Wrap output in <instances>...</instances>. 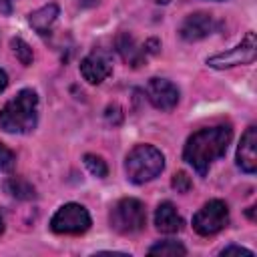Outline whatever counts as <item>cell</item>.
Returning <instances> with one entry per match:
<instances>
[{
    "label": "cell",
    "instance_id": "cell-21",
    "mask_svg": "<svg viewBox=\"0 0 257 257\" xmlns=\"http://www.w3.org/2000/svg\"><path fill=\"white\" fill-rule=\"evenodd\" d=\"M221 255H223V257H227V255H245V257H253V251H249V249H245V247H239V245H229V247H225V249L221 251Z\"/></svg>",
    "mask_w": 257,
    "mask_h": 257
},
{
    "label": "cell",
    "instance_id": "cell-9",
    "mask_svg": "<svg viewBox=\"0 0 257 257\" xmlns=\"http://www.w3.org/2000/svg\"><path fill=\"white\" fill-rule=\"evenodd\" d=\"M215 28H217V24H215V18L211 14H207V12H195V14H189L183 20L179 32H181V38L183 40L197 42V40L209 36Z\"/></svg>",
    "mask_w": 257,
    "mask_h": 257
},
{
    "label": "cell",
    "instance_id": "cell-20",
    "mask_svg": "<svg viewBox=\"0 0 257 257\" xmlns=\"http://www.w3.org/2000/svg\"><path fill=\"white\" fill-rule=\"evenodd\" d=\"M14 161H16L14 153L4 143H0V171H10L14 167Z\"/></svg>",
    "mask_w": 257,
    "mask_h": 257
},
{
    "label": "cell",
    "instance_id": "cell-26",
    "mask_svg": "<svg viewBox=\"0 0 257 257\" xmlns=\"http://www.w3.org/2000/svg\"><path fill=\"white\" fill-rule=\"evenodd\" d=\"M157 2H159V4H169L171 0H157Z\"/></svg>",
    "mask_w": 257,
    "mask_h": 257
},
{
    "label": "cell",
    "instance_id": "cell-19",
    "mask_svg": "<svg viewBox=\"0 0 257 257\" xmlns=\"http://www.w3.org/2000/svg\"><path fill=\"white\" fill-rule=\"evenodd\" d=\"M171 185H173V189H175L177 193H187V191L193 187V181H191V177H189L185 171H179V173L173 177Z\"/></svg>",
    "mask_w": 257,
    "mask_h": 257
},
{
    "label": "cell",
    "instance_id": "cell-25",
    "mask_svg": "<svg viewBox=\"0 0 257 257\" xmlns=\"http://www.w3.org/2000/svg\"><path fill=\"white\" fill-rule=\"evenodd\" d=\"M4 233V219H2V215H0V235Z\"/></svg>",
    "mask_w": 257,
    "mask_h": 257
},
{
    "label": "cell",
    "instance_id": "cell-3",
    "mask_svg": "<svg viewBox=\"0 0 257 257\" xmlns=\"http://www.w3.org/2000/svg\"><path fill=\"white\" fill-rule=\"evenodd\" d=\"M165 169L163 153L153 145H137L124 159V171L131 183L143 185L159 177Z\"/></svg>",
    "mask_w": 257,
    "mask_h": 257
},
{
    "label": "cell",
    "instance_id": "cell-6",
    "mask_svg": "<svg viewBox=\"0 0 257 257\" xmlns=\"http://www.w3.org/2000/svg\"><path fill=\"white\" fill-rule=\"evenodd\" d=\"M227 223H229V209L221 199H213L205 203L193 217V229L203 237L217 235L221 229L227 227Z\"/></svg>",
    "mask_w": 257,
    "mask_h": 257
},
{
    "label": "cell",
    "instance_id": "cell-24",
    "mask_svg": "<svg viewBox=\"0 0 257 257\" xmlns=\"http://www.w3.org/2000/svg\"><path fill=\"white\" fill-rule=\"evenodd\" d=\"M80 4L82 6H92V4H96V0H80Z\"/></svg>",
    "mask_w": 257,
    "mask_h": 257
},
{
    "label": "cell",
    "instance_id": "cell-22",
    "mask_svg": "<svg viewBox=\"0 0 257 257\" xmlns=\"http://www.w3.org/2000/svg\"><path fill=\"white\" fill-rule=\"evenodd\" d=\"M14 6V0H0V12L2 14H10Z\"/></svg>",
    "mask_w": 257,
    "mask_h": 257
},
{
    "label": "cell",
    "instance_id": "cell-10",
    "mask_svg": "<svg viewBox=\"0 0 257 257\" xmlns=\"http://www.w3.org/2000/svg\"><path fill=\"white\" fill-rule=\"evenodd\" d=\"M110 72H112V64L104 52H90L80 62V74L90 84H100L104 78H108Z\"/></svg>",
    "mask_w": 257,
    "mask_h": 257
},
{
    "label": "cell",
    "instance_id": "cell-5",
    "mask_svg": "<svg viewBox=\"0 0 257 257\" xmlns=\"http://www.w3.org/2000/svg\"><path fill=\"white\" fill-rule=\"evenodd\" d=\"M88 227H90V215L78 203L62 205L50 219V229L58 235H80L88 231Z\"/></svg>",
    "mask_w": 257,
    "mask_h": 257
},
{
    "label": "cell",
    "instance_id": "cell-13",
    "mask_svg": "<svg viewBox=\"0 0 257 257\" xmlns=\"http://www.w3.org/2000/svg\"><path fill=\"white\" fill-rule=\"evenodd\" d=\"M155 225H157V229L163 231V233H177V231H181V227H183V219H181V215L177 213L175 205L169 203V201H165V203H161V205L157 207V211H155Z\"/></svg>",
    "mask_w": 257,
    "mask_h": 257
},
{
    "label": "cell",
    "instance_id": "cell-15",
    "mask_svg": "<svg viewBox=\"0 0 257 257\" xmlns=\"http://www.w3.org/2000/svg\"><path fill=\"white\" fill-rule=\"evenodd\" d=\"M4 189L14 197V199H20V201H30L34 199V187L24 181V179H18V177H12L4 183Z\"/></svg>",
    "mask_w": 257,
    "mask_h": 257
},
{
    "label": "cell",
    "instance_id": "cell-7",
    "mask_svg": "<svg viewBox=\"0 0 257 257\" xmlns=\"http://www.w3.org/2000/svg\"><path fill=\"white\" fill-rule=\"evenodd\" d=\"M255 56H257V40H255L253 32H247L245 38L235 48L207 58V64L211 68H231V66H239V64H251L255 60Z\"/></svg>",
    "mask_w": 257,
    "mask_h": 257
},
{
    "label": "cell",
    "instance_id": "cell-12",
    "mask_svg": "<svg viewBox=\"0 0 257 257\" xmlns=\"http://www.w3.org/2000/svg\"><path fill=\"white\" fill-rule=\"evenodd\" d=\"M116 50L118 54L122 56V60L133 66V68H139L145 60H147V52H145V46L137 44V40L128 34V32H120L116 36Z\"/></svg>",
    "mask_w": 257,
    "mask_h": 257
},
{
    "label": "cell",
    "instance_id": "cell-16",
    "mask_svg": "<svg viewBox=\"0 0 257 257\" xmlns=\"http://www.w3.org/2000/svg\"><path fill=\"white\" fill-rule=\"evenodd\" d=\"M149 255H187V249L179 241L167 239V241H159L157 245H153L149 249Z\"/></svg>",
    "mask_w": 257,
    "mask_h": 257
},
{
    "label": "cell",
    "instance_id": "cell-23",
    "mask_svg": "<svg viewBox=\"0 0 257 257\" xmlns=\"http://www.w3.org/2000/svg\"><path fill=\"white\" fill-rule=\"evenodd\" d=\"M6 86H8V74H6V72L0 68V92H2Z\"/></svg>",
    "mask_w": 257,
    "mask_h": 257
},
{
    "label": "cell",
    "instance_id": "cell-4",
    "mask_svg": "<svg viewBox=\"0 0 257 257\" xmlns=\"http://www.w3.org/2000/svg\"><path fill=\"white\" fill-rule=\"evenodd\" d=\"M147 223V211L145 205L139 199H120L112 211H110V225L120 235H133L143 231Z\"/></svg>",
    "mask_w": 257,
    "mask_h": 257
},
{
    "label": "cell",
    "instance_id": "cell-14",
    "mask_svg": "<svg viewBox=\"0 0 257 257\" xmlns=\"http://www.w3.org/2000/svg\"><path fill=\"white\" fill-rule=\"evenodd\" d=\"M56 18H58V6L56 4H46L38 10H34L28 16V22L38 34H48L52 24L56 22Z\"/></svg>",
    "mask_w": 257,
    "mask_h": 257
},
{
    "label": "cell",
    "instance_id": "cell-8",
    "mask_svg": "<svg viewBox=\"0 0 257 257\" xmlns=\"http://www.w3.org/2000/svg\"><path fill=\"white\" fill-rule=\"evenodd\" d=\"M147 96L159 110H173L179 102V88L167 78H151L147 84Z\"/></svg>",
    "mask_w": 257,
    "mask_h": 257
},
{
    "label": "cell",
    "instance_id": "cell-17",
    "mask_svg": "<svg viewBox=\"0 0 257 257\" xmlns=\"http://www.w3.org/2000/svg\"><path fill=\"white\" fill-rule=\"evenodd\" d=\"M10 46H12V50H14V54H16V58L24 64V66H28V64H32V60H34V54H32V48L22 40V38H12L10 40Z\"/></svg>",
    "mask_w": 257,
    "mask_h": 257
},
{
    "label": "cell",
    "instance_id": "cell-1",
    "mask_svg": "<svg viewBox=\"0 0 257 257\" xmlns=\"http://www.w3.org/2000/svg\"><path fill=\"white\" fill-rule=\"evenodd\" d=\"M231 137H233V131L229 124L201 128L187 139L183 149V159L199 175H207L209 167L227 153Z\"/></svg>",
    "mask_w": 257,
    "mask_h": 257
},
{
    "label": "cell",
    "instance_id": "cell-11",
    "mask_svg": "<svg viewBox=\"0 0 257 257\" xmlns=\"http://www.w3.org/2000/svg\"><path fill=\"white\" fill-rule=\"evenodd\" d=\"M237 167L243 173H255L257 169V128L249 126L237 147Z\"/></svg>",
    "mask_w": 257,
    "mask_h": 257
},
{
    "label": "cell",
    "instance_id": "cell-2",
    "mask_svg": "<svg viewBox=\"0 0 257 257\" xmlns=\"http://www.w3.org/2000/svg\"><path fill=\"white\" fill-rule=\"evenodd\" d=\"M38 122V96L32 88H22L0 110V128L12 135L30 133Z\"/></svg>",
    "mask_w": 257,
    "mask_h": 257
},
{
    "label": "cell",
    "instance_id": "cell-18",
    "mask_svg": "<svg viewBox=\"0 0 257 257\" xmlns=\"http://www.w3.org/2000/svg\"><path fill=\"white\" fill-rule=\"evenodd\" d=\"M84 165H86V169H88V173L92 175V177H98V179H104L106 175H108V167H106V163L100 159V157H96V155H84Z\"/></svg>",
    "mask_w": 257,
    "mask_h": 257
}]
</instances>
